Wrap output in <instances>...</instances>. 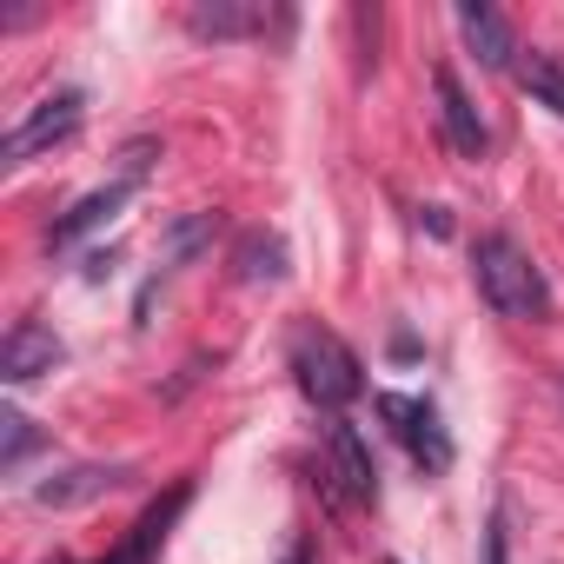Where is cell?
Returning a JSON list of instances; mask_svg holds the SVG:
<instances>
[{"label": "cell", "mask_w": 564, "mask_h": 564, "mask_svg": "<svg viewBox=\"0 0 564 564\" xmlns=\"http://www.w3.org/2000/svg\"><path fill=\"white\" fill-rule=\"evenodd\" d=\"M471 272H478V293L498 319H544L551 313V286L544 272L531 265V252L511 232H485L471 246Z\"/></svg>", "instance_id": "1"}, {"label": "cell", "mask_w": 564, "mask_h": 564, "mask_svg": "<svg viewBox=\"0 0 564 564\" xmlns=\"http://www.w3.org/2000/svg\"><path fill=\"white\" fill-rule=\"evenodd\" d=\"M293 372H300V392H306L319 412H333V419L366 392V372H359L352 346H346L339 333H326V326H300V333H293Z\"/></svg>", "instance_id": "2"}, {"label": "cell", "mask_w": 564, "mask_h": 564, "mask_svg": "<svg viewBox=\"0 0 564 564\" xmlns=\"http://www.w3.org/2000/svg\"><path fill=\"white\" fill-rule=\"evenodd\" d=\"M80 113H87V94L80 87H61V94H47L8 140H0V166H28V160H41V153H54L61 140H74L80 133Z\"/></svg>", "instance_id": "3"}, {"label": "cell", "mask_w": 564, "mask_h": 564, "mask_svg": "<svg viewBox=\"0 0 564 564\" xmlns=\"http://www.w3.org/2000/svg\"><path fill=\"white\" fill-rule=\"evenodd\" d=\"M379 419H392V432L405 438V452L425 465V471H445L452 465V438L438 425V412L425 399H399V392H379Z\"/></svg>", "instance_id": "4"}, {"label": "cell", "mask_w": 564, "mask_h": 564, "mask_svg": "<svg viewBox=\"0 0 564 564\" xmlns=\"http://www.w3.org/2000/svg\"><path fill=\"white\" fill-rule=\"evenodd\" d=\"M432 94H438V127H445V147H452L458 160H485L491 133H485V120H478V107H471V94L458 87V74H452V67H438V74H432Z\"/></svg>", "instance_id": "5"}, {"label": "cell", "mask_w": 564, "mask_h": 564, "mask_svg": "<svg viewBox=\"0 0 564 564\" xmlns=\"http://www.w3.org/2000/svg\"><path fill=\"white\" fill-rule=\"evenodd\" d=\"M67 359V346L47 333V326H34V319H21L14 333H8V346H0V379L8 386H28V379H41V372H54Z\"/></svg>", "instance_id": "6"}, {"label": "cell", "mask_w": 564, "mask_h": 564, "mask_svg": "<svg viewBox=\"0 0 564 564\" xmlns=\"http://www.w3.org/2000/svg\"><path fill=\"white\" fill-rule=\"evenodd\" d=\"M458 34H465V47H471L491 74H518V41H511V28H505L498 8H485V0H465V8H458Z\"/></svg>", "instance_id": "7"}, {"label": "cell", "mask_w": 564, "mask_h": 564, "mask_svg": "<svg viewBox=\"0 0 564 564\" xmlns=\"http://www.w3.org/2000/svg\"><path fill=\"white\" fill-rule=\"evenodd\" d=\"M120 478H133V465H74V471H61V478H41V485H34V505H47V511H74V505L107 498Z\"/></svg>", "instance_id": "8"}, {"label": "cell", "mask_w": 564, "mask_h": 564, "mask_svg": "<svg viewBox=\"0 0 564 564\" xmlns=\"http://www.w3.org/2000/svg\"><path fill=\"white\" fill-rule=\"evenodd\" d=\"M186 28L199 41H252L265 34V8L259 0H199V8H186Z\"/></svg>", "instance_id": "9"}, {"label": "cell", "mask_w": 564, "mask_h": 564, "mask_svg": "<svg viewBox=\"0 0 564 564\" xmlns=\"http://www.w3.org/2000/svg\"><path fill=\"white\" fill-rule=\"evenodd\" d=\"M326 458H333V478H339L352 498H379V465H372L366 438H359L346 419H333V425H326Z\"/></svg>", "instance_id": "10"}, {"label": "cell", "mask_w": 564, "mask_h": 564, "mask_svg": "<svg viewBox=\"0 0 564 564\" xmlns=\"http://www.w3.org/2000/svg\"><path fill=\"white\" fill-rule=\"evenodd\" d=\"M186 498H193V485H173V491H166V498H160L153 511H140L133 538H127V544H120L113 557H100V564H153V551L166 544V524H173V518L186 511Z\"/></svg>", "instance_id": "11"}, {"label": "cell", "mask_w": 564, "mask_h": 564, "mask_svg": "<svg viewBox=\"0 0 564 564\" xmlns=\"http://www.w3.org/2000/svg\"><path fill=\"white\" fill-rule=\"evenodd\" d=\"M127 193H133V186H127V180H113V186H94L87 199H74V206L54 219V246H74V239H87L94 226H107V219L127 206Z\"/></svg>", "instance_id": "12"}, {"label": "cell", "mask_w": 564, "mask_h": 564, "mask_svg": "<svg viewBox=\"0 0 564 564\" xmlns=\"http://www.w3.org/2000/svg\"><path fill=\"white\" fill-rule=\"evenodd\" d=\"M511 80H518L538 107H551V113L564 120V61H557V54H538V47H531V54L518 61V74H511Z\"/></svg>", "instance_id": "13"}, {"label": "cell", "mask_w": 564, "mask_h": 564, "mask_svg": "<svg viewBox=\"0 0 564 564\" xmlns=\"http://www.w3.org/2000/svg\"><path fill=\"white\" fill-rule=\"evenodd\" d=\"M272 279H286V246L272 232H252L239 246V286H272Z\"/></svg>", "instance_id": "14"}, {"label": "cell", "mask_w": 564, "mask_h": 564, "mask_svg": "<svg viewBox=\"0 0 564 564\" xmlns=\"http://www.w3.org/2000/svg\"><path fill=\"white\" fill-rule=\"evenodd\" d=\"M213 232H219V213H186V219H173V226H166V272L186 265V259H199V252L213 246Z\"/></svg>", "instance_id": "15"}, {"label": "cell", "mask_w": 564, "mask_h": 564, "mask_svg": "<svg viewBox=\"0 0 564 564\" xmlns=\"http://www.w3.org/2000/svg\"><path fill=\"white\" fill-rule=\"evenodd\" d=\"M41 445H47V438L34 432V419H28V412H0V471H21Z\"/></svg>", "instance_id": "16"}, {"label": "cell", "mask_w": 564, "mask_h": 564, "mask_svg": "<svg viewBox=\"0 0 564 564\" xmlns=\"http://www.w3.org/2000/svg\"><path fill=\"white\" fill-rule=\"evenodd\" d=\"M505 551H511V531H505V511L485 524V564H505Z\"/></svg>", "instance_id": "17"}, {"label": "cell", "mask_w": 564, "mask_h": 564, "mask_svg": "<svg viewBox=\"0 0 564 564\" xmlns=\"http://www.w3.org/2000/svg\"><path fill=\"white\" fill-rule=\"evenodd\" d=\"M286 564H313V551H306V544H300V551H293V557H286Z\"/></svg>", "instance_id": "18"}]
</instances>
